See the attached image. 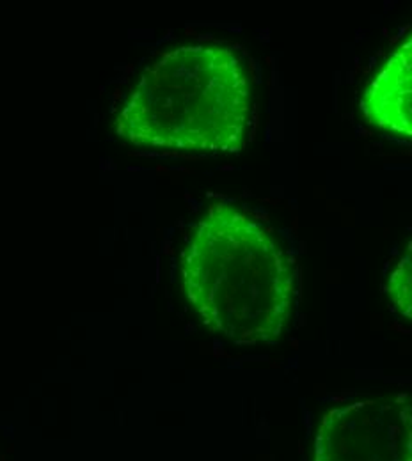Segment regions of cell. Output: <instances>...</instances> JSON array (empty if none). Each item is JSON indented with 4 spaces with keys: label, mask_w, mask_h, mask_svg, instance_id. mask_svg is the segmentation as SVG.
<instances>
[{
    "label": "cell",
    "mask_w": 412,
    "mask_h": 461,
    "mask_svg": "<svg viewBox=\"0 0 412 461\" xmlns=\"http://www.w3.org/2000/svg\"><path fill=\"white\" fill-rule=\"evenodd\" d=\"M179 277L203 325L236 345H269L281 338L294 311L292 265L254 217L217 203L190 230Z\"/></svg>",
    "instance_id": "cell-1"
},
{
    "label": "cell",
    "mask_w": 412,
    "mask_h": 461,
    "mask_svg": "<svg viewBox=\"0 0 412 461\" xmlns=\"http://www.w3.org/2000/svg\"><path fill=\"white\" fill-rule=\"evenodd\" d=\"M251 82L221 45H183L150 64L116 117V133L141 148L236 153L245 144Z\"/></svg>",
    "instance_id": "cell-2"
},
{
    "label": "cell",
    "mask_w": 412,
    "mask_h": 461,
    "mask_svg": "<svg viewBox=\"0 0 412 461\" xmlns=\"http://www.w3.org/2000/svg\"><path fill=\"white\" fill-rule=\"evenodd\" d=\"M313 461H412L411 394H373L325 411Z\"/></svg>",
    "instance_id": "cell-3"
},
{
    "label": "cell",
    "mask_w": 412,
    "mask_h": 461,
    "mask_svg": "<svg viewBox=\"0 0 412 461\" xmlns=\"http://www.w3.org/2000/svg\"><path fill=\"white\" fill-rule=\"evenodd\" d=\"M361 113L370 124L412 139V32L364 89Z\"/></svg>",
    "instance_id": "cell-4"
},
{
    "label": "cell",
    "mask_w": 412,
    "mask_h": 461,
    "mask_svg": "<svg viewBox=\"0 0 412 461\" xmlns=\"http://www.w3.org/2000/svg\"><path fill=\"white\" fill-rule=\"evenodd\" d=\"M384 293L393 311L412 321V240L400 256L398 263L391 270Z\"/></svg>",
    "instance_id": "cell-5"
}]
</instances>
